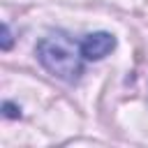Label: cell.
<instances>
[{
  "label": "cell",
  "instance_id": "4",
  "mask_svg": "<svg viewBox=\"0 0 148 148\" xmlns=\"http://www.w3.org/2000/svg\"><path fill=\"white\" fill-rule=\"evenodd\" d=\"M9 46H12V32H9V25L2 23V49L7 51Z\"/></svg>",
  "mask_w": 148,
  "mask_h": 148
},
{
  "label": "cell",
  "instance_id": "1",
  "mask_svg": "<svg viewBox=\"0 0 148 148\" xmlns=\"http://www.w3.org/2000/svg\"><path fill=\"white\" fill-rule=\"evenodd\" d=\"M35 53H37L39 65L65 83H74L83 74L86 58L81 53V42H76L62 30L49 32L44 39H39Z\"/></svg>",
  "mask_w": 148,
  "mask_h": 148
},
{
  "label": "cell",
  "instance_id": "3",
  "mask_svg": "<svg viewBox=\"0 0 148 148\" xmlns=\"http://www.w3.org/2000/svg\"><path fill=\"white\" fill-rule=\"evenodd\" d=\"M2 111H5V116H7V118H18V116H21V109H18V106H14L12 102H5V104H2Z\"/></svg>",
  "mask_w": 148,
  "mask_h": 148
},
{
  "label": "cell",
  "instance_id": "2",
  "mask_svg": "<svg viewBox=\"0 0 148 148\" xmlns=\"http://www.w3.org/2000/svg\"><path fill=\"white\" fill-rule=\"evenodd\" d=\"M116 49V37L111 32H90L81 39V53L86 60H102Z\"/></svg>",
  "mask_w": 148,
  "mask_h": 148
}]
</instances>
